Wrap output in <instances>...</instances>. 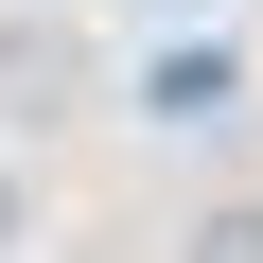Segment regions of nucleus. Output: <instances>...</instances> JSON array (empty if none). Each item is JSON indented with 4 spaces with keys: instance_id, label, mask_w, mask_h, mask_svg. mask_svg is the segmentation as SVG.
Masks as SVG:
<instances>
[{
    "instance_id": "obj_4",
    "label": "nucleus",
    "mask_w": 263,
    "mask_h": 263,
    "mask_svg": "<svg viewBox=\"0 0 263 263\" xmlns=\"http://www.w3.org/2000/svg\"><path fill=\"white\" fill-rule=\"evenodd\" d=\"M158 18H193V0H158Z\"/></svg>"
},
{
    "instance_id": "obj_2",
    "label": "nucleus",
    "mask_w": 263,
    "mask_h": 263,
    "mask_svg": "<svg viewBox=\"0 0 263 263\" xmlns=\"http://www.w3.org/2000/svg\"><path fill=\"white\" fill-rule=\"evenodd\" d=\"M176 263H263V193H228V211H193V246Z\"/></svg>"
},
{
    "instance_id": "obj_3",
    "label": "nucleus",
    "mask_w": 263,
    "mask_h": 263,
    "mask_svg": "<svg viewBox=\"0 0 263 263\" xmlns=\"http://www.w3.org/2000/svg\"><path fill=\"white\" fill-rule=\"evenodd\" d=\"M18 246H35V176L0 158V263H18Z\"/></svg>"
},
{
    "instance_id": "obj_1",
    "label": "nucleus",
    "mask_w": 263,
    "mask_h": 263,
    "mask_svg": "<svg viewBox=\"0 0 263 263\" xmlns=\"http://www.w3.org/2000/svg\"><path fill=\"white\" fill-rule=\"evenodd\" d=\"M70 88H88V53H70L53 18H0V123H53Z\"/></svg>"
}]
</instances>
